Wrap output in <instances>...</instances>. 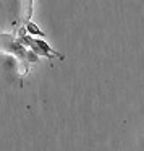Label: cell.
Masks as SVG:
<instances>
[{"instance_id": "6da1fadb", "label": "cell", "mask_w": 144, "mask_h": 151, "mask_svg": "<svg viewBox=\"0 0 144 151\" xmlns=\"http://www.w3.org/2000/svg\"><path fill=\"white\" fill-rule=\"evenodd\" d=\"M24 28H26V31L29 33V36L46 37V33H44V31H41V29H39V26H37V24H34V23H31V21H28Z\"/></svg>"}]
</instances>
